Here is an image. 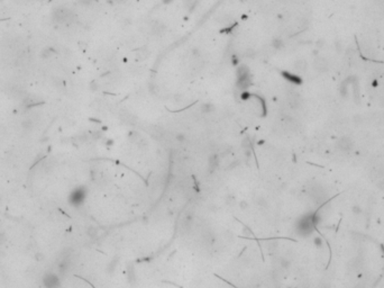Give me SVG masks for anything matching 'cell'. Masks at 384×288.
<instances>
[{
	"instance_id": "obj_1",
	"label": "cell",
	"mask_w": 384,
	"mask_h": 288,
	"mask_svg": "<svg viewBox=\"0 0 384 288\" xmlns=\"http://www.w3.org/2000/svg\"><path fill=\"white\" fill-rule=\"evenodd\" d=\"M84 196H86V194H84V191L82 189H77V190H74V191L72 192L71 197H70V200H71L72 204L79 205L83 201Z\"/></svg>"
}]
</instances>
